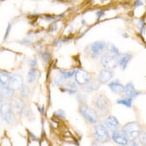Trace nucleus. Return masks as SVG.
<instances>
[{
  "mask_svg": "<svg viewBox=\"0 0 146 146\" xmlns=\"http://www.w3.org/2000/svg\"><path fill=\"white\" fill-rule=\"evenodd\" d=\"M108 50H109V53H113V54H114V55H115L117 56H119V50H118L117 48H116L114 45H110L109 46H108Z\"/></svg>",
  "mask_w": 146,
  "mask_h": 146,
  "instance_id": "4be33fe9",
  "label": "nucleus"
},
{
  "mask_svg": "<svg viewBox=\"0 0 146 146\" xmlns=\"http://www.w3.org/2000/svg\"><path fill=\"white\" fill-rule=\"evenodd\" d=\"M135 5L136 6H139V5H143V3L141 2V0H136L135 3Z\"/></svg>",
  "mask_w": 146,
  "mask_h": 146,
  "instance_id": "c85d7f7f",
  "label": "nucleus"
},
{
  "mask_svg": "<svg viewBox=\"0 0 146 146\" xmlns=\"http://www.w3.org/2000/svg\"><path fill=\"white\" fill-rule=\"evenodd\" d=\"M133 98H127L125 99H121L117 101V103L119 104H122L127 107H131L132 106V102H133Z\"/></svg>",
  "mask_w": 146,
  "mask_h": 146,
  "instance_id": "aec40b11",
  "label": "nucleus"
},
{
  "mask_svg": "<svg viewBox=\"0 0 146 146\" xmlns=\"http://www.w3.org/2000/svg\"><path fill=\"white\" fill-rule=\"evenodd\" d=\"M114 76L113 72H112L110 70H108V69H104V70H101V72L99 74V82L100 83L104 84L110 81V80L113 78Z\"/></svg>",
  "mask_w": 146,
  "mask_h": 146,
  "instance_id": "9b49d317",
  "label": "nucleus"
},
{
  "mask_svg": "<svg viewBox=\"0 0 146 146\" xmlns=\"http://www.w3.org/2000/svg\"><path fill=\"white\" fill-rule=\"evenodd\" d=\"M22 94L23 96H27L28 95H29V90L27 88L25 87V88H23V87H22Z\"/></svg>",
  "mask_w": 146,
  "mask_h": 146,
  "instance_id": "a878e982",
  "label": "nucleus"
},
{
  "mask_svg": "<svg viewBox=\"0 0 146 146\" xmlns=\"http://www.w3.org/2000/svg\"><path fill=\"white\" fill-rule=\"evenodd\" d=\"M95 136L98 141L104 143L110 139L108 129L102 123H99L95 127Z\"/></svg>",
  "mask_w": 146,
  "mask_h": 146,
  "instance_id": "7ed1b4c3",
  "label": "nucleus"
},
{
  "mask_svg": "<svg viewBox=\"0 0 146 146\" xmlns=\"http://www.w3.org/2000/svg\"><path fill=\"white\" fill-rule=\"evenodd\" d=\"M97 16H98V18H101V17H102L103 15L104 14V12H102V11H101V12H97Z\"/></svg>",
  "mask_w": 146,
  "mask_h": 146,
  "instance_id": "c756f323",
  "label": "nucleus"
},
{
  "mask_svg": "<svg viewBox=\"0 0 146 146\" xmlns=\"http://www.w3.org/2000/svg\"><path fill=\"white\" fill-rule=\"evenodd\" d=\"M106 43L102 41H97L91 45V50L94 55H99L106 48Z\"/></svg>",
  "mask_w": 146,
  "mask_h": 146,
  "instance_id": "ddd939ff",
  "label": "nucleus"
},
{
  "mask_svg": "<svg viewBox=\"0 0 146 146\" xmlns=\"http://www.w3.org/2000/svg\"><path fill=\"white\" fill-rule=\"evenodd\" d=\"M124 92H125V94H126L129 98H136L137 96H139L140 94L139 92L136 90L133 84L132 83H128L126 86H125Z\"/></svg>",
  "mask_w": 146,
  "mask_h": 146,
  "instance_id": "f8f14e48",
  "label": "nucleus"
},
{
  "mask_svg": "<svg viewBox=\"0 0 146 146\" xmlns=\"http://www.w3.org/2000/svg\"><path fill=\"white\" fill-rule=\"evenodd\" d=\"M37 76V71L35 69L32 68L28 73V82L29 83H33L35 81Z\"/></svg>",
  "mask_w": 146,
  "mask_h": 146,
  "instance_id": "6ab92c4d",
  "label": "nucleus"
},
{
  "mask_svg": "<svg viewBox=\"0 0 146 146\" xmlns=\"http://www.w3.org/2000/svg\"><path fill=\"white\" fill-rule=\"evenodd\" d=\"M112 138L114 141L121 145H126L128 143V139L125 135V134L122 132H119L116 131H114L112 135Z\"/></svg>",
  "mask_w": 146,
  "mask_h": 146,
  "instance_id": "9d476101",
  "label": "nucleus"
},
{
  "mask_svg": "<svg viewBox=\"0 0 146 146\" xmlns=\"http://www.w3.org/2000/svg\"><path fill=\"white\" fill-rule=\"evenodd\" d=\"M12 76L8 74L7 73L0 72V84L4 86H8L10 84Z\"/></svg>",
  "mask_w": 146,
  "mask_h": 146,
  "instance_id": "dca6fc26",
  "label": "nucleus"
},
{
  "mask_svg": "<svg viewBox=\"0 0 146 146\" xmlns=\"http://www.w3.org/2000/svg\"><path fill=\"white\" fill-rule=\"evenodd\" d=\"M108 86L113 92L116 94H122L125 91V87L118 82H111L108 84Z\"/></svg>",
  "mask_w": 146,
  "mask_h": 146,
  "instance_id": "2eb2a0df",
  "label": "nucleus"
},
{
  "mask_svg": "<svg viewBox=\"0 0 146 146\" xmlns=\"http://www.w3.org/2000/svg\"><path fill=\"white\" fill-rule=\"evenodd\" d=\"M80 112L84 118L87 119L91 123H95L97 122L98 117H97L96 113L94 110H93L91 108L88 106L86 104H83L80 107Z\"/></svg>",
  "mask_w": 146,
  "mask_h": 146,
  "instance_id": "20e7f679",
  "label": "nucleus"
},
{
  "mask_svg": "<svg viewBox=\"0 0 146 146\" xmlns=\"http://www.w3.org/2000/svg\"><path fill=\"white\" fill-rule=\"evenodd\" d=\"M101 63L106 69L113 70V69L117 67L118 64H119L118 56L111 53H106L101 58Z\"/></svg>",
  "mask_w": 146,
  "mask_h": 146,
  "instance_id": "f03ea898",
  "label": "nucleus"
},
{
  "mask_svg": "<svg viewBox=\"0 0 146 146\" xmlns=\"http://www.w3.org/2000/svg\"><path fill=\"white\" fill-rule=\"evenodd\" d=\"M139 137V141L142 145H145V132H141L140 133L139 135L138 136Z\"/></svg>",
  "mask_w": 146,
  "mask_h": 146,
  "instance_id": "5701e85b",
  "label": "nucleus"
},
{
  "mask_svg": "<svg viewBox=\"0 0 146 146\" xmlns=\"http://www.w3.org/2000/svg\"><path fill=\"white\" fill-rule=\"evenodd\" d=\"M75 79L79 85H85L90 80V76L86 71L80 70L75 73Z\"/></svg>",
  "mask_w": 146,
  "mask_h": 146,
  "instance_id": "6e6552de",
  "label": "nucleus"
},
{
  "mask_svg": "<svg viewBox=\"0 0 146 146\" xmlns=\"http://www.w3.org/2000/svg\"><path fill=\"white\" fill-rule=\"evenodd\" d=\"M123 133L130 141H134L141 133V126L137 122L129 123L123 127Z\"/></svg>",
  "mask_w": 146,
  "mask_h": 146,
  "instance_id": "f257e3e1",
  "label": "nucleus"
},
{
  "mask_svg": "<svg viewBox=\"0 0 146 146\" xmlns=\"http://www.w3.org/2000/svg\"><path fill=\"white\" fill-rule=\"evenodd\" d=\"M105 125L106 128L108 130L111 131L112 132L116 131L119 129V122L118 121L117 119L113 116H109L107 119H106Z\"/></svg>",
  "mask_w": 146,
  "mask_h": 146,
  "instance_id": "1a4fd4ad",
  "label": "nucleus"
},
{
  "mask_svg": "<svg viewBox=\"0 0 146 146\" xmlns=\"http://www.w3.org/2000/svg\"><path fill=\"white\" fill-rule=\"evenodd\" d=\"M100 82L97 81H89L85 84V90L86 91H93V90H97L98 89L99 86H100Z\"/></svg>",
  "mask_w": 146,
  "mask_h": 146,
  "instance_id": "f3484780",
  "label": "nucleus"
},
{
  "mask_svg": "<svg viewBox=\"0 0 146 146\" xmlns=\"http://www.w3.org/2000/svg\"><path fill=\"white\" fill-rule=\"evenodd\" d=\"M132 59V55L130 54L125 53L123 54L122 57H121L120 59H119V64L121 67V69L122 70H125L126 68L127 65H128L129 62L131 59Z\"/></svg>",
  "mask_w": 146,
  "mask_h": 146,
  "instance_id": "4468645a",
  "label": "nucleus"
},
{
  "mask_svg": "<svg viewBox=\"0 0 146 146\" xmlns=\"http://www.w3.org/2000/svg\"><path fill=\"white\" fill-rule=\"evenodd\" d=\"M42 58L46 63H48V61H49L50 56L47 53H44L42 54Z\"/></svg>",
  "mask_w": 146,
  "mask_h": 146,
  "instance_id": "b1692460",
  "label": "nucleus"
},
{
  "mask_svg": "<svg viewBox=\"0 0 146 146\" xmlns=\"http://www.w3.org/2000/svg\"><path fill=\"white\" fill-rule=\"evenodd\" d=\"M10 30H11V25H10V24H8V25H7V29H6V31H5V36H4V38L5 39H6L7 37L8 36L9 34H10Z\"/></svg>",
  "mask_w": 146,
  "mask_h": 146,
  "instance_id": "393cba45",
  "label": "nucleus"
},
{
  "mask_svg": "<svg viewBox=\"0 0 146 146\" xmlns=\"http://www.w3.org/2000/svg\"><path fill=\"white\" fill-rule=\"evenodd\" d=\"M0 92L4 97L10 98L14 95V90L9 86H0Z\"/></svg>",
  "mask_w": 146,
  "mask_h": 146,
  "instance_id": "a211bd4d",
  "label": "nucleus"
},
{
  "mask_svg": "<svg viewBox=\"0 0 146 146\" xmlns=\"http://www.w3.org/2000/svg\"><path fill=\"white\" fill-rule=\"evenodd\" d=\"M94 104L96 110L100 113H105V111H107L108 106H109L108 100L105 96L102 94L98 95L95 98Z\"/></svg>",
  "mask_w": 146,
  "mask_h": 146,
  "instance_id": "423d86ee",
  "label": "nucleus"
},
{
  "mask_svg": "<svg viewBox=\"0 0 146 146\" xmlns=\"http://www.w3.org/2000/svg\"><path fill=\"white\" fill-rule=\"evenodd\" d=\"M75 73H76V71H70V72H63L62 71V72H61V74L66 80L67 78H72L75 74Z\"/></svg>",
  "mask_w": 146,
  "mask_h": 146,
  "instance_id": "412c9836",
  "label": "nucleus"
},
{
  "mask_svg": "<svg viewBox=\"0 0 146 146\" xmlns=\"http://www.w3.org/2000/svg\"><path fill=\"white\" fill-rule=\"evenodd\" d=\"M24 86V82L22 77L19 74H15L12 76L11 80L8 86L14 90H20Z\"/></svg>",
  "mask_w": 146,
  "mask_h": 146,
  "instance_id": "0eeeda50",
  "label": "nucleus"
},
{
  "mask_svg": "<svg viewBox=\"0 0 146 146\" xmlns=\"http://www.w3.org/2000/svg\"><path fill=\"white\" fill-rule=\"evenodd\" d=\"M30 65H31V66H36L37 65V60L36 59H33V60H31V61H30Z\"/></svg>",
  "mask_w": 146,
  "mask_h": 146,
  "instance_id": "bb28decb",
  "label": "nucleus"
},
{
  "mask_svg": "<svg viewBox=\"0 0 146 146\" xmlns=\"http://www.w3.org/2000/svg\"><path fill=\"white\" fill-rule=\"evenodd\" d=\"M0 113L8 124H12L14 122V113L12 107L9 104H2L0 108Z\"/></svg>",
  "mask_w": 146,
  "mask_h": 146,
  "instance_id": "39448f33",
  "label": "nucleus"
},
{
  "mask_svg": "<svg viewBox=\"0 0 146 146\" xmlns=\"http://www.w3.org/2000/svg\"><path fill=\"white\" fill-rule=\"evenodd\" d=\"M3 100H4V96H3V95L1 94V92H0V108H1V105L3 104Z\"/></svg>",
  "mask_w": 146,
  "mask_h": 146,
  "instance_id": "cd10ccee",
  "label": "nucleus"
}]
</instances>
